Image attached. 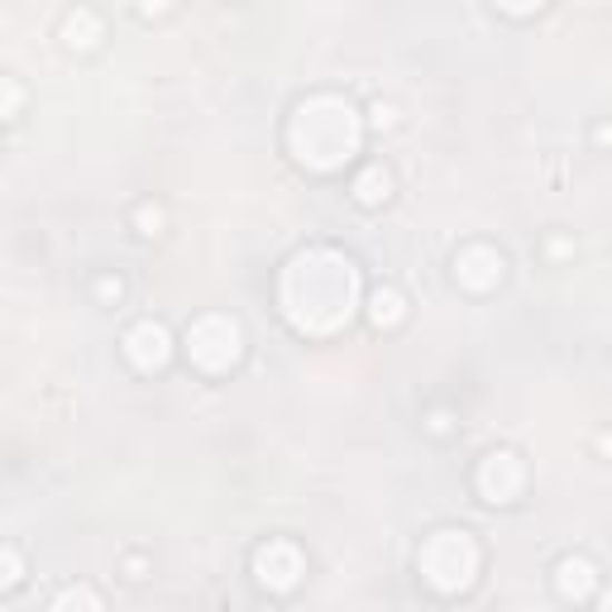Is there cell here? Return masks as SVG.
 Wrapping results in <instances>:
<instances>
[{"instance_id":"6da1fadb","label":"cell","mask_w":612,"mask_h":612,"mask_svg":"<svg viewBox=\"0 0 612 612\" xmlns=\"http://www.w3.org/2000/svg\"><path fill=\"white\" fill-rule=\"evenodd\" d=\"M283 312L306 335H330L359 306V273L335 249H306L283 273Z\"/></svg>"},{"instance_id":"7a4b0ae2","label":"cell","mask_w":612,"mask_h":612,"mask_svg":"<svg viewBox=\"0 0 612 612\" xmlns=\"http://www.w3.org/2000/svg\"><path fill=\"white\" fill-rule=\"evenodd\" d=\"M287 144H293V154L306 168H316V172L340 168L359 149V110L340 101V96H312V101L297 106Z\"/></svg>"},{"instance_id":"3957f363","label":"cell","mask_w":612,"mask_h":612,"mask_svg":"<svg viewBox=\"0 0 612 612\" xmlns=\"http://www.w3.org/2000/svg\"><path fill=\"white\" fill-rule=\"evenodd\" d=\"M416 570L436 593H464L478 574V545L464 531H436L416 555Z\"/></svg>"},{"instance_id":"277c9868","label":"cell","mask_w":612,"mask_h":612,"mask_svg":"<svg viewBox=\"0 0 612 612\" xmlns=\"http://www.w3.org/2000/svg\"><path fill=\"white\" fill-rule=\"evenodd\" d=\"M187 354L191 364L206 368V374H225L239 359V326L230 316H197L187 330Z\"/></svg>"},{"instance_id":"5b68a950","label":"cell","mask_w":612,"mask_h":612,"mask_svg":"<svg viewBox=\"0 0 612 612\" xmlns=\"http://www.w3.org/2000/svg\"><path fill=\"white\" fill-rule=\"evenodd\" d=\"M254 570H259L264 589L287 593V589H297V579H302V551L293 541H268L259 551V560H254Z\"/></svg>"},{"instance_id":"8992f818","label":"cell","mask_w":612,"mask_h":612,"mask_svg":"<svg viewBox=\"0 0 612 612\" xmlns=\"http://www.w3.org/2000/svg\"><path fill=\"white\" fill-rule=\"evenodd\" d=\"M522 460L517 455H507V450H497V455L483 460V470H478V493L488 497V503H512V497L522 493Z\"/></svg>"},{"instance_id":"52a82bcc","label":"cell","mask_w":612,"mask_h":612,"mask_svg":"<svg viewBox=\"0 0 612 612\" xmlns=\"http://www.w3.org/2000/svg\"><path fill=\"white\" fill-rule=\"evenodd\" d=\"M168 354H172V340H168V330L158 326V320H139V326L125 335V359H130L135 368H144V374L164 368Z\"/></svg>"},{"instance_id":"ba28073f","label":"cell","mask_w":612,"mask_h":612,"mask_svg":"<svg viewBox=\"0 0 612 612\" xmlns=\"http://www.w3.org/2000/svg\"><path fill=\"white\" fill-rule=\"evenodd\" d=\"M455 278H460V287H470V293H488V287H497V278H503V254L488 249V245L460 249Z\"/></svg>"},{"instance_id":"9c48e42d","label":"cell","mask_w":612,"mask_h":612,"mask_svg":"<svg viewBox=\"0 0 612 612\" xmlns=\"http://www.w3.org/2000/svg\"><path fill=\"white\" fill-rule=\"evenodd\" d=\"M593 584H599V574H593V565H589V560H579V555L560 560V570H555V589L565 593V599L584 603L589 593H593Z\"/></svg>"},{"instance_id":"30bf717a","label":"cell","mask_w":612,"mask_h":612,"mask_svg":"<svg viewBox=\"0 0 612 612\" xmlns=\"http://www.w3.org/2000/svg\"><path fill=\"white\" fill-rule=\"evenodd\" d=\"M62 39H68L72 48H91L96 39H101V20H96L91 10H72L68 20H62Z\"/></svg>"},{"instance_id":"8fae6325","label":"cell","mask_w":612,"mask_h":612,"mask_svg":"<svg viewBox=\"0 0 612 612\" xmlns=\"http://www.w3.org/2000/svg\"><path fill=\"white\" fill-rule=\"evenodd\" d=\"M388 187H393V177H388V168H368V172H359V182H354V197H359L364 206H378V201H388Z\"/></svg>"},{"instance_id":"7c38bea8","label":"cell","mask_w":612,"mask_h":612,"mask_svg":"<svg viewBox=\"0 0 612 612\" xmlns=\"http://www.w3.org/2000/svg\"><path fill=\"white\" fill-rule=\"evenodd\" d=\"M368 316H374V326H397V320H402V297L393 293V287H383V293H374Z\"/></svg>"},{"instance_id":"4fadbf2b","label":"cell","mask_w":612,"mask_h":612,"mask_svg":"<svg viewBox=\"0 0 612 612\" xmlns=\"http://www.w3.org/2000/svg\"><path fill=\"white\" fill-rule=\"evenodd\" d=\"M53 608L58 612H68V608H101V599H96V593L91 589H68V593H58V599H53Z\"/></svg>"},{"instance_id":"5bb4252c","label":"cell","mask_w":612,"mask_h":612,"mask_svg":"<svg viewBox=\"0 0 612 612\" xmlns=\"http://www.w3.org/2000/svg\"><path fill=\"white\" fill-rule=\"evenodd\" d=\"M158 225H164V211L144 206V211H139V230H144V235H158Z\"/></svg>"},{"instance_id":"9a60e30c","label":"cell","mask_w":612,"mask_h":612,"mask_svg":"<svg viewBox=\"0 0 612 612\" xmlns=\"http://www.w3.org/2000/svg\"><path fill=\"white\" fill-rule=\"evenodd\" d=\"M96 293H101V302H120V278H101V287H96Z\"/></svg>"},{"instance_id":"2e32d148","label":"cell","mask_w":612,"mask_h":612,"mask_svg":"<svg viewBox=\"0 0 612 612\" xmlns=\"http://www.w3.org/2000/svg\"><path fill=\"white\" fill-rule=\"evenodd\" d=\"M497 6H503L507 14H531V10L541 6V0H497Z\"/></svg>"},{"instance_id":"e0dca14e","label":"cell","mask_w":612,"mask_h":612,"mask_svg":"<svg viewBox=\"0 0 612 612\" xmlns=\"http://www.w3.org/2000/svg\"><path fill=\"white\" fill-rule=\"evenodd\" d=\"M6 584H20V555L6 551Z\"/></svg>"},{"instance_id":"ac0fdd59","label":"cell","mask_w":612,"mask_h":612,"mask_svg":"<svg viewBox=\"0 0 612 612\" xmlns=\"http://www.w3.org/2000/svg\"><path fill=\"white\" fill-rule=\"evenodd\" d=\"M168 6H172V0H139V10H144V14H164Z\"/></svg>"},{"instance_id":"d6986e66","label":"cell","mask_w":612,"mask_h":612,"mask_svg":"<svg viewBox=\"0 0 612 612\" xmlns=\"http://www.w3.org/2000/svg\"><path fill=\"white\" fill-rule=\"evenodd\" d=\"M603 603H608V608H612V589H608V593H603Z\"/></svg>"}]
</instances>
